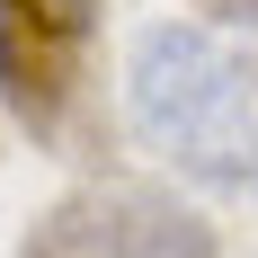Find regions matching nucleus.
<instances>
[{
    "mask_svg": "<svg viewBox=\"0 0 258 258\" xmlns=\"http://www.w3.org/2000/svg\"><path fill=\"white\" fill-rule=\"evenodd\" d=\"M205 9H249V0H205Z\"/></svg>",
    "mask_w": 258,
    "mask_h": 258,
    "instance_id": "4",
    "label": "nucleus"
},
{
    "mask_svg": "<svg viewBox=\"0 0 258 258\" xmlns=\"http://www.w3.org/2000/svg\"><path fill=\"white\" fill-rule=\"evenodd\" d=\"M18 258H223L214 223L143 178H89L27 223Z\"/></svg>",
    "mask_w": 258,
    "mask_h": 258,
    "instance_id": "2",
    "label": "nucleus"
},
{
    "mask_svg": "<svg viewBox=\"0 0 258 258\" xmlns=\"http://www.w3.org/2000/svg\"><path fill=\"white\" fill-rule=\"evenodd\" d=\"M125 125L196 187H258V9H178L134 27Z\"/></svg>",
    "mask_w": 258,
    "mask_h": 258,
    "instance_id": "1",
    "label": "nucleus"
},
{
    "mask_svg": "<svg viewBox=\"0 0 258 258\" xmlns=\"http://www.w3.org/2000/svg\"><path fill=\"white\" fill-rule=\"evenodd\" d=\"M98 36V0H0V98L27 134H53Z\"/></svg>",
    "mask_w": 258,
    "mask_h": 258,
    "instance_id": "3",
    "label": "nucleus"
}]
</instances>
